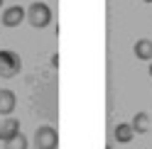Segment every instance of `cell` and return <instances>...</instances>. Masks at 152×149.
<instances>
[{
    "mask_svg": "<svg viewBox=\"0 0 152 149\" xmlns=\"http://www.w3.org/2000/svg\"><path fill=\"white\" fill-rule=\"evenodd\" d=\"M27 22H30L34 30H44L47 25L52 22V10L47 3H32L27 7Z\"/></svg>",
    "mask_w": 152,
    "mask_h": 149,
    "instance_id": "cell-1",
    "label": "cell"
},
{
    "mask_svg": "<svg viewBox=\"0 0 152 149\" xmlns=\"http://www.w3.org/2000/svg\"><path fill=\"white\" fill-rule=\"evenodd\" d=\"M22 69V59L12 51H0V78H12Z\"/></svg>",
    "mask_w": 152,
    "mask_h": 149,
    "instance_id": "cell-2",
    "label": "cell"
},
{
    "mask_svg": "<svg viewBox=\"0 0 152 149\" xmlns=\"http://www.w3.org/2000/svg\"><path fill=\"white\" fill-rule=\"evenodd\" d=\"M59 144V135L52 125H42L39 129L34 132V147L37 149H56Z\"/></svg>",
    "mask_w": 152,
    "mask_h": 149,
    "instance_id": "cell-3",
    "label": "cell"
},
{
    "mask_svg": "<svg viewBox=\"0 0 152 149\" xmlns=\"http://www.w3.org/2000/svg\"><path fill=\"white\" fill-rule=\"evenodd\" d=\"M25 17H27V10H25V7L12 5V7H7V10H3V17H0V20H3L5 27H17Z\"/></svg>",
    "mask_w": 152,
    "mask_h": 149,
    "instance_id": "cell-4",
    "label": "cell"
},
{
    "mask_svg": "<svg viewBox=\"0 0 152 149\" xmlns=\"http://www.w3.org/2000/svg\"><path fill=\"white\" fill-rule=\"evenodd\" d=\"M15 105H17L15 93L7 90V88H0V115H10L15 110Z\"/></svg>",
    "mask_w": 152,
    "mask_h": 149,
    "instance_id": "cell-5",
    "label": "cell"
},
{
    "mask_svg": "<svg viewBox=\"0 0 152 149\" xmlns=\"http://www.w3.org/2000/svg\"><path fill=\"white\" fill-rule=\"evenodd\" d=\"M113 137H115V142L128 144V142H132V137H135V129H132L130 122H120V125H115V129H113Z\"/></svg>",
    "mask_w": 152,
    "mask_h": 149,
    "instance_id": "cell-6",
    "label": "cell"
},
{
    "mask_svg": "<svg viewBox=\"0 0 152 149\" xmlns=\"http://www.w3.org/2000/svg\"><path fill=\"white\" fill-rule=\"evenodd\" d=\"M132 51L140 61H152V39H137Z\"/></svg>",
    "mask_w": 152,
    "mask_h": 149,
    "instance_id": "cell-7",
    "label": "cell"
},
{
    "mask_svg": "<svg viewBox=\"0 0 152 149\" xmlns=\"http://www.w3.org/2000/svg\"><path fill=\"white\" fill-rule=\"evenodd\" d=\"M17 132H20V122H17L15 117H7L3 125H0V139H10V137H15Z\"/></svg>",
    "mask_w": 152,
    "mask_h": 149,
    "instance_id": "cell-8",
    "label": "cell"
},
{
    "mask_svg": "<svg viewBox=\"0 0 152 149\" xmlns=\"http://www.w3.org/2000/svg\"><path fill=\"white\" fill-rule=\"evenodd\" d=\"M130 125L135 129V135H145V132H150V115L147 113H137Z\"/></svg>",
    "mask_w": 152,
    "mask_h": 149,
    "instance_id": "cell-9",
    "label": "cell"
},
{
    "mask_svg": "<svg viewBox=\"0 0 152 149\" xmlns=\"http://www.w3.org/2000/svg\"><path fill=\"white\" fill-rule=\"evenodd\" d=\"M5 149H27V137L22 132H17L15 137L5 139Z\"/></svg>",
    "mask_w": 152,
    "mask_h": 149,
    "instance_id": "cell-10",
    "label": "cell"
},
{
    "mask_svg": "<svg viewBox=\"0 0 152 149\" xmlns=\"http://www.w3.org/2000/svg\"><path fill=\"white\" fill-rule=\"evenodd\" d=\"M150 78H152V61H150Z\"/></svg>",
    "mask_w": 152,
    "mask_h": 149,
    "instance_id": "cell-11",
    "label": "cell"
},
{
    "mask_svg": "<svg viewBox=\"0 0 152 149\" xmlns=\"http://www.w3.org/2000/svg\"><path fill=\"white\" fill-rule=\"evenodd\" d=\"M0 7H3V0H0Z\"/></svg>",
    "mask_w": 152,
    "mask_h": 149,
    "instance_id": "cell-12",
    "label": "cell"
}]
</instances>
